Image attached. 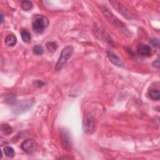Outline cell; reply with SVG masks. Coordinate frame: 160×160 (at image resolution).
I'll return each mask as SVG.
<instances>
[{"label":"cell","mask_w":160,"mask_h":160,"mask_svg":"<svg viewBox=\"0 0 160 160\" xmlns=\"http://www.w3.org/2000/svg\"><path fill=\"white\" fill-rule=\"evenodd\" d=\"M49 24L48 19L43 15H35L33 18L32 28L36 33L41 34Z\"/></svg>","instance_id":"6da1fadb"},{"label":"cell","mask_w":160,"mask_h":160,"mask_svg":"<svg viewBox=\"0 0 160 160\" xmlns=\"http://www.w3.org/2000/svg\"><path fill=\"white\" fill-rule=\"evenodd\" d=\"M73 51L74 48L71 46H66L62 49L60 56L56 64V67H55L56 71L62 70L65 67V65L67 64L68 60L72 56Z\"/></svg>","instance_id":"7a4b0ae2"},{"label":"cell","mask_w":160,"mask_h":160,"mask_svg":"<svg viewBox=\"0 0 160 160\" xmlns=\"http://www.w3.org/2000/svg\"><path fill=\"white\" fill-rule=\"evenodd\" d=\"M83 130L87 135H91L96 130L95 120L89 113H87L84 116L83 121Z\"/></svg>","instance_id":"3957f363"},{"label":"cell","mask_w":160,"mask_h":160,"mask_svg":"<svg viewBox=\"0 0 160 160\" xmlns=\"http://www.w3.org/2000/svg\"><path fill=\"white\" fill-rule=\"evenodd\" d=\"M61 141H62V144L64 150L68 151H71L72 148V141L71 140V136L69 134V132L67 130H62L61 131Z\"/></svg>","instance_id":"277c9868"},{"label":"cell","mask_w":160,"mask_h":160,"mask_svg":"<svg viewBox=\"0 0 160 160\" xmlns=\"http://www.w3.org/2000/svg\"><path fill=\"white\" fill-rule=\"evenodd\" d=\"M21 146L22 150L25 152L31 154L36 151L37 148V144L33 140L28 139L22 143Z\"/></svg>","instance_id":"5b68a950"},{"label":"cell","mask_w":160,"mask_h":160,"mask_svg":"<svg viewBox=\"0 0 160 160\" xmlns=\"http://www.w3.org/2000/svg\"><path fill=\"white\" fill-rule=\"evenodd\" d=\"M107 55L109 61L113 64H114L115 66H117V67H123V64L122 61H121V58L118 56H117V54L111 51H107Z\"/></svg>","instance_id":"8992f818"},{"label":"cell","mask_w":160,"mask_h":160,"mask_svg":"<svg viewBox=\"0 0 160 160\" xmlns=\"http://www.w3.org/2000/svg\"><path fill=\"white\" fill-rule=\"evenodd\" d=\"M109 3L112 4V6L116 9H117L118 12H119L121 14H123L125 17L128 18V16H130V14L128 12V11H127L123 5L121 3H119V2L116 1H109ZM130 18H131V16H130Z\"/></svg>","instance_id":"52a82bcc"},{"label":"cell","mask_w":160,"mask_h":160,"mask_svg":"<svg viewBox=\"0 0 160 160\" xmlns=\"http://www.w3.org/2000/svg\"><path fill=\"white\" fill-rule=\"evenodd\" d=\"M137 51L141 56H146L151 54V48L145 44H140L138 46Z\"/></svg>","instance_id":"ba28073f"},{"label":"cell","mask_w":160,"mask_h":160,"mask_svg":"<svg viewBox=\"0 0 160 160\" xmlns=\"http://www.w3.org/2000/svg\"><path fill=\"white\" fill-rule=\"evenodd\" d=\"M102 11L104 13V15H105L107 18L109 20L111 21V22H112V23H114V26H120L121 25V22H119L118 21V19H117V18L114 17V15L109 12V11H108V9H106V8H104L102 9Z\"/></svg>","instance_id":"9c48e42d"},{"label":"cell","mask_w":160,"mask_h":160,"mask_svg":"<svg viewBox=\"0 0 160 160\" xmlns=\"http://www.w3.org/2000/svg\"><path fill=\"white\" fill-rule=\"evenodd\" d=\"M30 105H31V103H27L25 101H23L22 103H20L19 104H18L17 106H16L14 109V111L16 113H17V111H18V113H22V109H23V108H23L24 111H27L28 109H30Z\"/></svg>","instance_id":"30bf717a"},{"label":"cell","mask_w":160,"mask_h":160,"mask_svg":"<svg viewBox=\"0 0 160 160\" xmlns=\"http://www.w3.org/2000/svg\"><path fill=\"white\" fill-rule=\"evenodd\" d=\"M16 43H17L16 37L13 35L8 36L6 40H5V43H6V45L8 46H14Z\"/></svg>","instance_id":"8fae6325"},{"label":"cell","mask_w":160,"mask_h":160,"mask_svg":"<svg viewBox=\"0 0 160 160\" xmlns=\"http://www.w3.org/2000/svg\"><path fill=\"white\" fill-rule=\"evenodd\" d=\"M148 95L153 100L158 101L160 98V93L158 90H151L148 92Z\"/></svg>","instance_id":"7c38bea8"},{"label":"cell","mask_w":160,"mask_h":160,"mask_svg":"<svg viewBox=\"0 0 160 160\" xmlns=\"http://www.w3.org/2000/svg\"><path fill=\"white\" fill-rule=\"evenodd\" d=\"M21 36L23 41L25 43H28L31 41V36L30 33L26 30H23L21 31Z\"/></svg>","instance_id":"4fadbf2b"},{"label":"cell","mask_w":160,"mask_h":160,"mask_svg":"<svg viewBox=\"0 0 160 160\" xmlns=\"http://www.w3.org/2000/svg\"><path fill=\"white\" fill-rule=\"evenodd\" d=\"M4 153L5 154V155L9 158L14 157L15 154L14 149L12 147L8 146H5V148H4Z\"/></svg>","instance_id":"5bb4252c"},{"label":"cell","mask_w":160,"mask_h":160,"mask_svg":"<svg viewBox=\"0 0 160 160\" xmlns=\"http://www.w3.org/2000/svg\"><path fill=\"white\" fill-rule=\"evenodd\" d=\"M1 131L5 135H8L12 133V128L8 124H4L1 127Z\"/></svg>","instance_id":"9a60e30c"},{"label":"cell","mask_w":160,"mask_h":160,"mask_svg":"<svg viewBox=\"0 0 160 160\" xmlns=\"http://www.w3.org/2000/svg\"><path fill=\"white\" fill-rule=\"evenodd\" d=\"M46 48L49 52L53 53L57 49L58 45L55 42H48L46 43Z\"/></svg>","instance_id":"2e32d148"},{"label":"cell","mask_w":160,"mask_h":160,"mask_svg":"<svg viewBox=\"0 0 160 160\" xmlns=\"http://www.w3.org/2000/svg\"><path fill=\"white\" fill-rule=\"evenodd\" d=\"M33 3L30 1H23L21 2V8L24 11L31 10L33 8Z\"/></svg>","instance_id":"e0dca14e"},{"label":"cell","mask_w":160,"mask_h":160,"mask_svg":"<svg viewBox=\"0 0 160 160\" xmlns=\"http://www.w3.org/2000/svg\"><path fill=\"white\" fill-rule=\"evenodd\" d=\"M44 52L43 48L40 45H36L33 48V53L36 55H41Z\"/></svg>","instance_id":"ac0fdd59"},{"label":"cell","mask_w":160,"mask_h":160,"mask_svg":"<svg viewBox=\"0 0 160 160\" xmlns=\"http://www.w3.org/2000/svg\"><path fill=\"white\" fill-rule=\"evenodd\" d=\"M16 98L15 96H13V95H9L8 96H7L5 98V101H6L7 103H9V104H13L15 102Z\"/></svg>","instance_id":"d6986e66"},{"label":"cell","mask_w":160,"mask_h":160,"mask_svg":"<svg viewBox=\"0 0 160 160\" xmlns=\"http://www.w3.org/2000/svg\"><path fill=\"white\" fill-rule=\"evenodd\" d=\"M152 45L158 47L159 46V41L158 39H154V38H151L150 39V41H149Z\"/></svg>","instance_id":"ffe728a7"},{"label":"cell","mask_w":160,"mask_h":160,"mask_svg":"<svg viewBox=\"0 0 160 160\" xmlns=\"http://www.w3.org/2000/svg\"><path fill=\"white\" fill-rule=\"evenodd\" d=\"M153 67L156 68H159V59H157L156 61L153 63Z\"/></svg>","instance_id":"44dd1931"},{"label":"cell","mask_w":160,"mask_h":160,"mask_svg":"<svg viewBox=\"0 0 160 160\" xmlns=\"http://www.w3.org/2000/svg\"><path fill=\"white\" fill-rule=\"evenodd\" d=\"M45 85V83H44L43 82L41 81H37L35 82V86H38V87H41Z\"/></svg>","instance_id":"7402d4cb"},{"label":"cell","mask_w":160,"mask_h":160,"mask_svg":"<svg viewBox=\"0 0 160 160\" xmlns=\"http://www.w3.org/2000/svg\"><path fill=\"white\" fill-rule=\"evenodd\" d=\"M3 21V14H1V23Z\"/></svg>","instance_id":"603a6c76"}]
</instances>
